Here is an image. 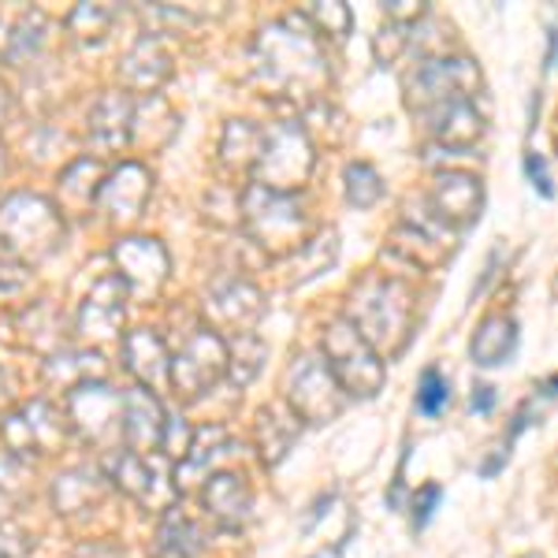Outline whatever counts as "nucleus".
<instances>
[{"label": "nucleus", "mask_w": 558, "mask_h": 558, "mask_svg": "<svg viewBox=\"0 0 558 558\" xmlns=\"http://www.w3.org/2000/svg\"><path fill=\"white\" fill-rule=\"evenodd\" d=\"M64 239L60 209L41 194H12L0 205V257L15 265L49 257Z\"/></svg>", "instance_id": "obj_1"}, {"label": "nucleus", "mask_w": 558, "mask_h": 558, "mask_svg": "<svg viewBox=\"0 0 558 558\" xmlns=\"http://www.w3.org/2000/svg\"><path fill=\"white\" fill-rule=\"evenodd\" d=\"M324 357H328L331 376L339 380V387L357 399H373L384 384V362L373 347L365 343L354 331L350 320H336L324 336Z\"/></svg>", "instance_id": "obj_2"}, {"label": "nucleus", "mask_w": 558, "mask_h": 558, "mask_svg": "<svg viewBox=\"0 0 558 558\" xmlns=\"http://www.w3.org/2000/svg\"><path fill=\"white\" fill-rule=\"evenodd\" d=\"M287 407L299 421L328 425L347 407V391L331 376L324 357H299V365L287 373Z\"/></svg>", "instance_id": "obj_3"}, {"label": "nucleus", "mask_w": 558, "mask_h": 558, "mask_svg": "<svg viewBox=\"0 0 558 558\" xmlns=\"http://www.w3.org/2000/svg\"><path fill=\"white\" fill-rule=\"evenodd\" d=\"M64 432L68 425L57 417V410L49 402L34 399L26 407L12 410L4 421H0V436H4V447L12 451L15 458H38V454H52L60 451L64 444Z\"/></svg>", "instance_id": "obj_4"}, {"label": "nucleus", "mask_w": 558, "mask_h": 558, "mask_svg": "<svg viewBox=\"0 0 558 558\" xmlns=\"http://www.w3.org/2000/svg\"><path fill=\"white\" fill-rule=\"evenodd\" d=\"M71 425L78 428V436L86 444H108L116 436H123V399L101 380H86L71 387Z\"/></svg>", "instance_id": "obj_5"}, {"label": "nucleus", "mask_w": 558, "mask_h": 558, "mask_svg": "<svg viewBox=\"0 0 558 558\" xmlns=\"http://www.w3.org/2000/svg\"><path fill=\"white\" fill-rule=\"evenodd\" d=\"M228 368V347L213 331H197V336L172 357V373H168V387H175L179 395L194 399L205 395L220 380V373Z\"/></svg>", "instance_id": "obj_6"}, {"label": "nucleus", "mask_w": 558, "mask_h": 558, "mask_svg": "<svg viewBox=\"0 0 558 558\" xmlns=\"http://www.w3.org/2000/svg\"><path fill=\"white\" fill-rule=\"evenodd\" d=\"M116 279L128 287L131 294H157L168 279V254L160 250L157 239H120L112 246Z\"/></svg>", "instance_id": "obj_7"}, {"label": "nucleus", "mask_w": 558, "mask_h": 558, "mask_svg": "<svg viewBox=\"0 0 558 558\" xmlns=\"http://www.w3.org/2000/svg\"><path fill=\"white\" fill-rule=\"evenodd\" d=\"M123 299H128V287L116 276H105L94 283V291L83 299L78 310V339L89 347H101L108 339L120 336L123 328Z\"/></svg>", "instance_id": "obj_8"}, {"label": "nucleus", "mask_w": 558, "mask_h": 558, "mask_svg": "<svg viewBox=\"0 0 558 558\" xmlns=\"http://www.w3.org/2000/svg\"><path fill=\"white\" fill-rule=\"evenodd\" d=\"M108 476L112 481L108 484H116L128 499L134 502H142V507H149V510H172V481H165L153 465L146 462V454H131V451H120L108 462Z\"/></svg>", "instance_id": "obj_9"}, {"label": "nucleus", "mask_w": 558, "mask_h": 558, "mask_svg": "<svg viewBox=\"0 0 558 558\" xmlns=\"http://www.w3.org/2000/svg\"><path fill=\"white\" fill-rule=\"evenodd\" d=\"M97 202H101V209L108 216H116V220H131V216H138L149 202V172L142 165H134V160H123L120 168H112V172L101 179Z\"/></svg>", "instance_id": "obj_10"}, {"label": "nucleus", "mask_w": 558, "mask_h": 558, "mask_svg": "<svg viewBox=\"0 0 558 558\" xmlns=\"http://www.w3.org/2000/svg\"><path fill=\"white\" fill-rule=\"evenodd\" d=\"M160 428H165V410H160L157 395L146 387H131L123 395V444L131 454H149L160 444Z\"/></svg>", "instance_id": "obj_11"}, {"label": "nucleus", "mask_w": 558, "mask_h": 558, "mask_svg": "<svg viewBox=\"0 0 558 558\" xmlns=\"http://www.w3.org/2000/svg\"><path fill=\"white\" fill-rule=\"evenodd\" d=\"M484 205L481 183L465 172H444L436 175V186H432V209H436L439 223H473L476 213Z\"/></svg>", "instance_id": "obj_12"}, {"label": "nucleus", "mask_w": 558, "mask_h": 558, "mask_svg": "<svg viewBox=\"0 0 558 558\" xmlns=\"http://www.w3.org/2000/svg\"><path fill=\"white\" fill-rule=\"evenodd\" d=\"M123 362L134 376H138V387L157 395V387H168V373H172V354H168L165 339L157 331L142 328V331H131L123 339Z\"/></svg>", "instance_id": "obj_13"}, {"label": "nucleus", "mask_w": 558, "mask_h": 558, "mask_svg": "<svg viewBox=\"0 0 558 558\" xmlns=\"http://www.w3.org/2000/svg\"><path fill=\"white\" fill-rule=\"evenodd\" d=\"M49 495H52V507H57L60 518H75V514H86V510H94L97 502H101L105 481L94 470L75 465V470H64L57 481H52Z\"/></svg>", "instance_id": "obj_14"}, {"label": "nucleus", "mask_w": 558, "mask_h": 558, "mask_svg": "<svg viewBox=\"0 0 558 558\" xmlns=\"http://www.w3.org/2000/svg\"><path fill=\"white\" fill-rule=\"evenodd\" d=\"M209 514L228 529H239L250 514V488L239 473H213L202 488Z\"/></svg>", "instance_id": "obj_15"}, {"label": "nucleus", "mask_w": 558, "mask_h": 558, "mask_svg": "<svg viewBox=\"0 0 558 558\" xmlns=\"http://www.w3.org/2000/svg\"><path fill=\"white\" fill-rule=\"evenodd\" d=\"M131 112L134 105L128 97L120 94H105L101 101H97L94 116H89V138H94L97 149H120L123 142L131 138Z\"/></svg>", "instance_id": "obj_16"}, {"label": "nucleus", "mask_w": 558, "mask_h": 558, "mask_svg": "<svg viewBox=\"0 0 558 558\" xmlns=\"http://www.w3.org/2000/svg\"><path fill=\"white\" fill-rule=\"evenodd\" d=\"M294 439H299V417L291 413V407H265L257 413V447L268 465H276L291 451Z\"/></svg>", "instance_id": "obj_17"}, {"label": "nucleus", "mask_w": 558, "mask_h": 558, "mask_svg": "<svg viewBox=\"0 0 558 558\" xmlns=\"http://www.w3.org/2000/svg\"><path fill=\"white\" fill-rule=\"evenodd\" d=\"M481 116L473 112L470 101H462V97H454V101H447L444 108H439L436 116V138L444 142V146H470V142L481 138Z\"/></svg>", "instance_id": "obj_18"}, {"label": "nucleus", "mask_w": 558, "mask_h": 558, "mask_svg": "<svg viewBox=\"0 0 558 558\" xmlns=\"http://www.w3.org/2000/svg\"><path fill=\"white\" fill-rule=\"evenodd\" d=\"M518 347V331L510 317H492L473 336V362L476 365H502Z\"/></svg>", "instance_id": "obj_19"}, {"label": "nucleus", "mask_w": 558, "mask_h": 558, "mask_svg": "<svg viewBox=\"0 0 558 558\" xmlns=\"http://www.w3.org/2000/svg\"><path fill=\"white\" fill-rule=\"evenodd\" d=\"M149 64H168L165 49H160L157 38H146L138 41L134 49L123 57V78H128V86L134 89H153L157 83H165V75H157Z\"/></svg>", "instance_id": "obj_20"}, {"label": "nucleus", "mask_w": 558, "mask_h": 558, "mask_svg": "<svg viewBox=\"0 0 558 558\" xmlns=\"http://www.w3.org/2000/svg\"><path fill=\"white\" fill-rule=\"evenodd\" d=\"M160 547H165L168 558H191L197 547V529L191 518H183L179 510H168L165 529H160Z\"/></svg>", "instance_id": "obj_21"}, {"label": "nucleus", "mask_w": 558, "mask_h": 558, "mask_svg": "<svg viewBox=\"0 0 558 558\" xmlns=\"http://www.w3.org/2000/svg\"><path fill=\"white\" fill-rule=\"evenodd\" d=\"M112 20H116L112 8H105V4H78L75 12H71L68 26H71V34H75L78 41L94 45V41H101L105 34H108Z\"/></svg>", "instance_id": "obj_22"}, {"label": "nucleus", "mask_w": 558, "mask_h": 558, "mask_svg": "<svg viewBox=\"0 0 558 558\" xmlns=\"http://www.w3.org/2000/svg\"><path fill=\"white\" fill-rule=\"evenodd\" d=\"M41 45H45V20L38 12H31L20 26H15L12 38H8V60H12L15 68H23Z\"/></svg>", "instance_id": "obj_23"}, {"label": "nucleus", "mask_w": 558, "mask_h": 558, "mask_svg": "<svg viewBox=\"0 0 558 558\" xmlns=\"http://www.w3.org/2000/svg\"><path fill=\"white\" fill-rule=\"evenodd\" d=\"M384 194V183L380 175L373 172L368 165H350L347 168V197L350 205H357V209H368V205H376Z\"/></svg>", "instance_id": "obj_24"}, {"label": "nucleus", "mask_w": 558, "mask_h": 558, "mask_svg": "<svg viewBox=\"0 0 558 558\" xmlns=\"http://www.w3.org/2000/svg\"><path fill=\"white\" fill-rule=\"evenodd\" d=\"M447 399H451V391H447V380L439 376V368H425V376L417 384V410L425 417H439L447 410Z\"/></svg>", "instance_id": "obj_25"}, {"label": "nucleus", "mask_w": 558, "mask_h": 558, "mask_svg": "<svg viewBox=\"0 0 558 558\" xmlns=\"http://www.w3.org/2000/svg\"><path fill=\"white\" fill-rule=\"evenodd\" d=\"M191 444H194V428L186 425L183 417H165V428H160V451H165L172 462L179 465L186 454H191Z\"/></svg>", "instance_id": "obj_26"}, {"label": "nucleus", "mask_w": 558, "mask_h": 558, "mask_svg": "<svg viewBox=\"0 0 558 558\" xmlns=\"http://www.w3.org/2000/svg\"><path fill=\"white\" fill-rule=\"evenodd\" d=\"M34 539L20 521H0V558H31Z\"/></svg>", "instance_id": "obj_27"}, {"label": "nucleus", "mask_w": 558, "mask_h": 558, "mask_svg": "<svg viewBox=\"0 0 558 558\" xmlns=\"http://www.w3.org/2000/svg\"><path fill=\"white\" fill-rule=\"evenodd\" d=\"M310 15L317 20L324 34H336V38H347L350 26H354V15H350L347 4H320V8H310Z\"/></svg>", "instance_id": "obj_28"}, {"label": "nucleus", "mask_w": 558, "mask_h": 558, "mask_svg": "<svg viewBox=\"0 0 558 558\" xmlns=\"http://www.w3.org/2000/svg\"><path fill=\"white\" fill-rule=\"evenodd\" d=\"M26 265H15V260L0 257V305L23 299V287H26Z\"/></svg>", "instance_id": "obj_29"}, {"label": "nucleus", "mask_w": 558, "mask_h": 558, "mask_svg": "<svg viewBox=\"0 0 558 558\" xmlns=\"http://www.w3.org/2000/svg\"><path fill=\"white\" fill-rule=\"evenodd\" d=\"M525 172H529V179H533V186L544 197H551V175H547V165H544V157L539 153H529L525 157Z\"/></svg>", "instance_id": "obj_30"}, {"label": "nucleus", "mask_w": 558, "mask_h": 558, "mask_svg": "<svg viewBox=\"0 0 558 558\" xmlns=\"http://www.w3.org/2000/svg\"><path fill=\"white\" fill-rule=\"evenodd\" d=\"M439 495H444V492H439L436 484H428V488H421V495H417V499H413V510H417V525H425V521L432 518V507H436V502H439Z\"/></svg>", "instance_id": "obj_31"}, {"label": "nucleus", "mask_w": 558, "mask_h": 558, "mask_svg": "<svg viewBox=\"0 0 558 558\" xmlns=\"http://www.w3.org/2000/svg\"><path fill=\"white\" fill-rule=\"evenodd\" d=\"M492 402H495V391H492V387H476V395H473V413L492 410Z\"/></svg>", "instance_id": "obj_32"}, {"label": "nucleus", "mask_w": 558, "mask_h": 558, "mask_svg": "<svg viewBox=\"0 0 558 558\" xmlns=\"http://www.w3.org/2000/svg\"><path fill=\"white\" fill-rule=\"evenodd\" d=\"M4 116H8V105H4V97H0V128H4Z\"/></svg>", "instance_id": "obj_33"}, {"label": "nucleus", "mask_w": 558, "mask_h": 558, "mask_svg": "<svg viewBox=\"0 0 558 558\" xmlns=\"http://www.w3.org/2000/svg\"><path fill=\"white\" fill-rule=\"evenodd\" d=\"M0 402H4V376H0Z\"/></svg>", "instance_id": "obj_34"}, {"label": "nucleus", "mask_w": 558, "mask_h": 558, "mask_svg": "<svg viewBox=\"0 0 558 558\" xmlns=\"http://www.w3.org/2000/svg\"><path fill=\"white\" fill-rule=\"evenodd\" d=\"M0 175H4V160H0Z\"/></svg>", "instance_id": "obj_35"}]
</instances>
